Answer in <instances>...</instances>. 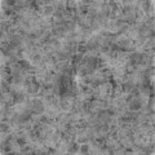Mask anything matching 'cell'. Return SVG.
Here are the masks:
<instances>
[{"mask_svg":"<svg viewBox=\"0 0 155 155\" xmlns=\"http://www.w3.org/2000/svg\"><path fill=\"white\" fill-rule=\"evenodd\" d=\"M118 39H119V35H118V34H110L109 38H107V40H109V42H110L113 45L118 43Z\"/></svg>","mask_w":155,"mask_h":155,"instance_id":"2","label":"cell"},{"mask_svg":"<svg viewBox=\"0 0 155 155\" xmlns=\"http://www.w3.org/2000/svg\"><path fill=\"white\" fill-rule=\"evenodd\" d=\"M89 150H90V145H89V142H84V144H80L79 154L87 155V154H89Z\"/></svg>","mask_w":155,"mask_h":155,"instance_id":"1","label":"cell"}]
</instances>
